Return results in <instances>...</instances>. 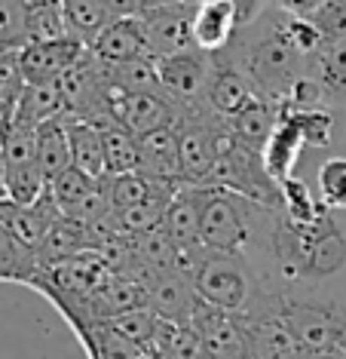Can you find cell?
<instances>
[{
    "label": "cell",
    "instance_id": "1",
    "mask_svg": "<svg viewBox=\"0 0 346 359\" xmlns=\"http://www.w3.org/2000/svg\"><path fill=\"white\" fill-rule=\"evenodd\" d=\"M267 19V31H258L254 37L230 46V53H236L230 59L249 77L258 99L270 104H282L291 95V89L298 86V80L307 77L310 59H303L300 50L294 46L291 31H288V13L282 6H270Z\"/></svg>",
    "mask_w": 346,
    "mask_h": 359
},
{
    "label": "cell",
    "instance_id": "2",
    "mask_svg": "<svg viewBox=\"0 0 346 359\" xmlns=\"http://www.w3.org/2000/svg\"><path fill=\"white\" fill-rule=\"evenodd\" d=\"M196 200H200L202 249L242 255V249L251 243L254 218L267 209L236 197L224 187H196Z\"/></svg>",
    "mask_w": 346,
    "mask_h": 359
},
{
    "label": "cell",
    "instance_id": "3",
    "mask_svg": "<svg viewBox=\"0 0 346 359\" xmlns=\"http://www.w3.org/2000/svg\"><path fill=\"white\" fill-rule=\"evenodd\" d=\"M191 276L202 304L230 316H245L251 310V267L245 255L202 249L193 258Z\"/></svg>",
    "mask_w": 346,
    "mask_h": 359
},
{
    "label": "cell",
    "instance_id": "4",
    "mask_svg": "<svg viewBox=\"0 0 346 359\" xmlns=\"http://www.w3.org/2000/svg\"><path fill=\"white\" fill-rule=\"evenodd\" d=\"M4 163H6V200L31 206L46 194V178L37 157V129L4 123Z\"/></svg>",
    "mask_w": 346,
    "mask_h": 359
},
{
    "label": "cell",
    "instance_id": "5",
    "mask_svg": "<svg viewBox=\"0 0 346 359\" xmlns=\"http://www.w3.org/2000/svg\"><path fill=\"white\" fill-rule=\"evenodd\" d=\"M200 4L193 0H178V4H141V15L147 28V43H151V59H169L196 50L193 43V19Z\"/></svg>",
    "mask_w": 346,
    "mask_h": 359
},
{
    "label": "cell",
    "instance_id": "6",
    "mask_svg": "<svg viewBox=\"0 0 346 359\" xmlns=\"http://www.w3.org/2000/svg\"><path fill=\"white\" fill-rule=\"evenodd\" d=\"M279 313L298 338L303 353H328L340 347L343 316H337L331 304H312V301H279Z\"/></svg>",
    "mask_w": 346,
    "mask_h": 359
},
{
    "label": "cell",
    "instance_id": "7",
    "mask_svg": "<svg viewBox=\"0 0 346 359\" xmlns=\"http://www.w3.org/2000/svg\"><path fill=\"white\" fill-rule=\"evenodd\" d=\"M156 71H160L162 93L178 108H191V104L202 102L205 89H209L212 71H215V55L202 50L169 55V59H156Z\"/></svg>",
    "mask_w": 346,
    "mask_h": 359
},
{
    "label": "cell",
    "instance_id": "8",
    "mask_svg": "<svg viewBox=\"0 0 346 359\" xmlns=\"http://www.w3.org/2000/svg\"><path fill=\"white\" fill-rule=\"evenodd\" d=\"M239 325H242V338L251 359H300L303 356L298 338L291 334L288 323L279 313V304L273 310L270 307L249 310L245 316H239Z\"/></svg>",
    "mask_w": 346,
    "mask_h": 359
},
{
    "label": "cell",
    "instance_id": "9",
    "mask_svg": "<svg viewBox=\"0 0 346 359\" xmlns=\"http://www.w3.org/2000/svg\"><path fill=\"white\" fill-rule=\"evenodd\" d=\"M111 111H113V120L135 138L160 133V129H175L181 117V108L166 93H144V95L113 93Z\"/></svg>",
    "mask_w": 346,
    "mask_h": 359
},
{
    "label": "cell",
    "instance_id": "10",
    "mask_svg": "<svg viewBox=\"0 0 346 359\" xmlns=\"http://www.w3.org/2000/svg\"><path fill=\"white\" fill-rule=\"evenodd\" d=\"M258 99L254 86L249 83V77L239 71V65L230 59L227 53H218L215 55V71H212V80H209V89L202 95V108L209 114H215L218 120H227L236 117L242 108Z\"/></svg>",
    "mask_w": 346,
    "mask_h": 359
},
{
    "label": "cell",
    "instance_id": "11",
    "mask_svg": "<svg viewBox=\"0 0 346 359\" xmlns=\"http://www.w3.org/2000/svg\"><path fill=\"white\" fill-rule=\"evenodd\" d=\"M132 13H138L135 0H126V4L120 0H62L68 37L83 46H92L113 22L126 19Z\"/></svg>",
    "mask_w": 346,
    "mask_h": 359
},
{
    "label": "cell",
    "instance_id": "12",
    "mask_svg": "<svg viewBox=\"0 0 346 359\" xmlns=\"http://www.w3.org/2000/svg\"><path fill=\"white\" fill-rule=\"evenodd\" d=\"M59 218H62V209L55 206L49 187L43 197L37 203H31V206H19V203H13V200L0 203V227H4L15 243H22V246L31 252H37V246L46 240V233L53 231V224L59 222Z\"/></svg>",
    "mask_w": 346,
    "mask_h": 359
},
{
    "label": "cell",
    "instance_id": "13",
    "mask_svg": "<svg viewBox=\"0 0 346 359\" xmlns=\"http://www.w3.org/2000/svg\"><path fill=\"white\" fill-rule=\"evenodd\" d=\"M191 329L200 334L205 353L209 359H251L249 347H245L242 338V325H239V316L221 313V310L209 307V304H196Z\"/></svg>",
    "mask_w": 346,
    "mask_h": 359
},
{
    "label": "cell",
    "instance_id": "14",
    "mask_svg": "<svg viewBox=\"0 0 346 359\" xmlns=\"http://www.w3.org/2000/svg\"><path fill=\"white\" fill-rule=\"evenodd\" d=\"M89 46L77 43V40L64 37L53 40V43H31L25 53H19L22 74L28 80V86L37 83H59L68 71L86 55Z\"/></svg>",
    "mask_w": 346,
    "mask_h": 359
},
{
    "label": "cell",
    "instance_id": "15",
    "mask_svg": "<svg viewBox=\"0 0 346 359\" xmlns=\"http://www.w3.org/2000/svg\"><path fill=\"white\" fill-rule=\"evenodd\" d=\"M144 285H147V307H151L160 320L191 325L193 310L200 304V295H196V285H193L191 273L178 271V273L151 276Z\"/></svg>",
    "mask_w": 346,
    "mask_h": 359
},
{
    "label": "cell",
    "instance_id": "16",
    "mask_svg": "<svg viewBox=\"0 0 346 359\" xmlns=\"http://www.w3.org/2000/svg\"><path fill=\"white\" fill-rule=\"evenodd\" d=\"M162 231L184 258V267L191 273L193 258L202 252V231H200V200H196V187H181L175 200L169 203L166 218H162Z\"/></svg>",
    "mask_w": 346,
    "mask_h": 359
},
{
    "label": "cell",
    "instance_id": "17",
    "mask_svg": "<svg viewBox=\"0 0 346 359\" xmlns=\"http://www.w3.org/2000/svg\"><path fill=\"white\" fill-rule=\"evenodd\" d=\"M239 34V4L233 0H205L193 19V43L196 50L218 55L233 46Z\"/></svg>",
    "mask_w": 346,
    "mask_h": 359
},
{
    "label": "cell",
    "instance_id": "18",
    "mask_svg": "<svg viewBox=\"0 0 346 359\" xmlns=\"http://www.w3.org/2000/svg\"><path fill=\"white\" fill-rule=\"evenodd\" d=\"M89 50H92V55L102 65H108V68L123 65V62H135V59H151V43H147V28H144L141 15L132 13L126 19L113 22Z\"/></svg>",
    "mask_w": 346,
    "mask_h": 359
},
{
    "label": "cell",
    "instance_id": "19",
    "mask_svg": "<svg viewBox=\"0 0 346 359\" xmlns=\"http://www.w3.org/2000/svg\"><path fill=\"white\" fill-rule=\"evenodd\" d=\"M138 172L153 184H181V157H178V133H160L138 138Z\"/></svg>",
    "mask_w": 346,
    "mask_h": 359
},
{
    "label": "cell",
    "instance_id": "20",
    "mask_svg": "<svg viewBox=\"0 0 346 359\" xmlns=\"http://www.w3.org/2000/svg\"><path fill=\"white\" fill-rule=\"evenodd\" d=\"M276 126H279V104H270L263 99H254L249 108H242L236 117L227 120V133L233 135V142L254 154H263Z\"/></svg>",
    "mask_w": 346,
    "mask_h": 359
},
{
    "label": "cell",
    "instance_id": "21",
    "mask_svg": "<svg viewBox=\"0 0 346 359\" xmlns=\"http://www.w3.org/2000/svg\"><path fill=\"white\" fill-rule=\"evenodd\" d=\"M68 142H71V163L77 172H83L92 182H104L108 175V160H104V138L102 129L83 120L68 117Z\"/></svg>",
    "mask_w": 346,
    "mask_h": 359
},
{
    "label": "cell",
    "instance_id": "22",
    "mask_svg": "<svg viewBox=\"0 0 346 359\" xmlns=\"http://www.w3.org/2000/svg\"><path fill=\"white\" fill-rule=\"evenodd\" d=\"M303 148H307V138L300 135V129L279 117L276 133L270 135L267 148H263V154H261V157H263V166H267V172L273 175V182H276L279 187L294 178V166H298Z\"/></svg>",
    "mask_w": 346,
    "mask_h": 359
},
{
    "label": "cell",
    "instance_id": "23",
    "mask_svg": "<svg viewBox=\"0 0 346 359\" xmlns=\"http://www.w3.org/2000/svg\"><path fill=\"white\" fill-rule=\"evenodd\" d=\"M62 117H68L62 86L59 83H37V86L25 89V95H22V102H19V108H15L10 123L40 129L43 123H53V120H62Z\"/></svg>",
    "mask_w": 346,
    "mask_h": 359
},
{
    "label": "cell",
    "instance_id": "24",
    "mask_svg": "<svg viewBox=\"0 0 346 359\" xmlns=\"http://www.w3.org/2000/svg\"><path fill=\"white\" fill-rule=\"evenodd\" d=\"M307 77H312L325 89L328 102L346 99V37L328 40L322 50H319V55H312Z\"/></svg>",
    "mask_w": 346,
    "mask_h": 359
},
{
    "label": "cell",
    "instance_id": "25",
    "mask_svg": "<svg viewBox=\"0 0 346 359\" xmlns=\"http://www.w3.org/2000/svg\"><path fill=\"white\" fill-rule=\"evenodd\" d=\"M37 157H40V169H43L46 187H49V182H55L62 172H68L74 166L71 163V142H68V117L43 123L37 129Z\"/></svg>",
    "mask_w": 346,
    "mask_h": 359
},
{
    "label": "cell",
    "instance_id": "26",
    "mask_svg": "<svg viewBox=\"0 0 346 359\" xmlns=\"http://www.w3.org/2000/svg\"><path fill=\"white\" fill-rule=\"evenodd\" d=\"M279 6L316 28L325 43L346 37V0H303V4H279Z\"/></svg>",
    "mask_w": 346,
    "mask_h": 359
},
{
    "label": "cell",
    "instance_id": "27",
    "mask_svg": "<svg viewBox=\"0 0 346 359\" xmlns=\"http://www.w3.org/2000/svg\"><path fill=\"white\" fill-rule=\"evenodd\" d=\"M108 68V65H104ZM108 83L120 95H144V93H162L156 59H135L108 68Z\"/></svg>",
    "mask_w": 346,
    "mask_h": 359
},
{
    "label": "cell",
    "instance_id": "28",
    "mask_svg": "<svg viewBox=\"0 0 346 359\" xmlns=\"http://www.w3.org/2000/svg\"><path fill=\"white\" fill-rule=\"evenodd\" d=\"M31 46V4L0 0V55H19Z\"/></svg>",
    "mask_w": 346,
    "mask_h": 359
},
{
    "label": "cell",
    "instance_id": "29",
    "mask_svg": "<svg viewBox=\"0 0 346 359\" xmlns=\"http://www.w3.org/2000/svg\"><path fill=\"white\" fill-rule=\"evenodd\" d=\"M104 138V160H108V175H132L138 172V138L126 133L120 123H111L102 129Z\"/></svg>",
    "mask_w": 346,
    "mask_h": 359
},
{
    "label": "cell",
    "instance_id": "30",
    "mask_svg": "<svg viewBox=\"0 0 346 359\" xmlns=\"http://www.w3.org/2000/svg\"><path fill=\"white\" fill-rule=\"evenodd\" d=\"M40 273V264L34 252L25 249L22 243H15L10 233L0 227V280L4 283H34Z\"/></svg>",
    "mask_w": 346,
    "mask_h": 359
},
{
    "label": "cell",
    "instance_id": "31",
    "mask_svg": "<svg viewBox=\"0 0 346 359\" xmlns=\"http://www.w3.org/2000/svg\"><path fill=\"white\" fill-rule=\"evenodd\" d=\"M104 323L113 334H120L123 341L141 347V344H153L156 325H160V316L153 313L151 307H138V310H126V313H117L111 320H98Z\"/></svg>",
    "mask_w": 346,
    "mask_h": 359
},
{
    "label": "cell",
    "instance_id": "32",
    "mask_svg": "<svg viewBox=\"0 0 346 359\" xmlns=\"http://www.w3.org/2000/svg\"><path fill=\"white\" fill-rule=\"evenodd\" d=\"M92 187H95L92 178H86L83 172H77V169L71 166L68 172H62L55 182H49V194H53L55 206L62 209V215H71V212L89 197Z\"/></svg>",
    "mask_w": 346,
    "mask_h": 359
},
{
    "label": "cell",
    "instance_id": "33",
    "mask_svg": "<svg viewBox=\"0 0 346 359\" xmlns=\"http://www.w3.org/2000/svg\"><path fill=\"white\" fill-rule=\"evenodd\" d=\"M151 194H153V182H147L141 172L111 178V206H113V215L141 206V203L151 200Z\"/></svg>",
    "mask_w": 346,
    "mask_h": 359
},
{
    "label": "cell",
    "instance_id": "34",
    "mask_svg": "<svg viewBox=\"0 0 346 359\" xmlns=\"http://www.w3.org/2000/svg\"><path fill=\"white\" fill-rule=\"evenodd\" d=\"M64 37L68 28H64L62 4H31V43H53Z\"/></svg>",
    "mask_w": 346,
    "mask_h": 359
},
{
    "label": "cell",
    "instance_id": "35",
    "mask_svg": "<svg viewBox=\"0 0 346 359\" xmlns=\"http://www.w3.org/2000/svg\"><path fill=\"white\" fill-rule=\"evenodd\" d=\"M319 197L325 209H346V157H331L319 169Z\"/></svg>",
    "mask_w": 346,
    "mask_h": 359
},
{
    "label": "cell",
    "instance_id": "36",
    "mask_svg": "<svg viewBox=\"0 0 346 359\" xmlns=\"http://www.w3.org/2000/svg\"><path fill=\"white\" fill-rule=\"evenodd\" d=\"M6 200V163H4V138H0V203Z\"/></svg>",
    "mask_w": 346,
    "mask_h": 359
},
{
    "label": "cell",
    "instance_id": "37",
    "mask_svg": "<svg viewBox=\"0 0 346 359\" xmlns=\"http://www.w3.org/2000/svg\"><path fill=\"white\" fill-rule=\"evenodd\" d=\"M300 359H346V353L337 347V350H328V353H303Z\"/></svg>",
    "mask_w": 346,
    "mask_h": 359
},
{
    "label": "cell",
    "instance_id": "38",
    "mask_svg": "<svg viewBox=\"0 0 346 359\" xmlns=\"http://www.w3.org/2000/svg\"><path fill=\"white\" fill-rule=\"evenodd\" d=\"M340 350L346 353V323H343V332H340Z\"/></svg>",
    "mask_w": 346,
    "mask_h": 359
}]
</instances>
